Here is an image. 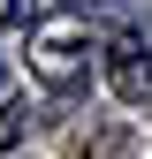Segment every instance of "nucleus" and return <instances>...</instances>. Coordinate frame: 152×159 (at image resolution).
Returning <instances> with one entry per match:
<instances>
[{
    "label": "nucleus",
    "instance_id": "nucleus-1",
    "mask_svg": "<svg viewBox=\"0 0 152 159\" xmlns=\"http://www.w3.org/2000/svg\"><path fill=\"white\" fill-rule=\"evenodd\" d=\"M23 61H31V76H38L53 98H69V91H84V84H91V61H99V46H91L76 23H31Z\"/></svg>",
    "mask_w": 152,
    "mask_h": 159
},
{
    "label": "nucleus",
    "instance_id": "nucleus-2",
    "mask_svg": "<svg viewBox=\"0 0 152 159\" xmlns=\"http://www.w3.org/2000/svg\"><path fill=\"white\" fill-rule=\"evenodd\" d=\"M99 68H107V91L122 98V106H152V46L137 30H114L99 46Z\"/></svg>",
    "mask_w": 152,
    "mask_h": 159
},
{
    "label": "nucleus",
    "instance_id": "nucleus-6",
    "mask_svg": "<svg viewBox=\"0 0 152 159\" xmlns=\"http://www.w3.org/2000/svg\"><path fill=\"white\" fill-rule=\"evenodd\" d=\"M0 91H8V68H0Z\"/></svg>",
    "mask_w": 152,
    "mask_h": 159
},
{
    "label": "nucleus",
    "instance_id": "nucleus-5",
    "mask_svg": "<svg viewBox=\"0 0 152 159\" xmlns=\"http://www.w3.org/2000/svg\"><path fill=\"white\" fill-rule=\"evenodd\" d=\"M69 8H114V0H69Z\"/></svg>",
    "mask_w": 152,
    "mask_h": 159
},
{
    "label": "nucleus",
    "instance_id": "nucleus-4",
    "mask_svg": "<svg viewBox=\"0 0 152 159\" xmlns=\"http://www.w3.org/2000/svg\"><path fill=\"white\" fill-rule=\"evenodd\" d=\"M8 15H23V0H0V23H8Z\"/></svg>",
    "mask_w": 152,
    "mask_h": 159
},
{
    "label": "nucleus",
    "instance_id": "nucleus-3",
    "mask_svg": "<svg viewBox=\"0 0 152 159\" xmlns=\"http://www.w3.org/2000/svg\"><path fill=\"white\" fill-rule=\"evenodd\" d=\"M23 129H31V106H0V159L23 144Z\"/></svg>",
    "mask_w": 152,
    "mask_h": 159
}]
</instances>
